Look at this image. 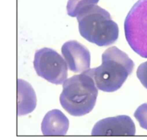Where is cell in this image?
<instances>
[{
  "instance_id": "1",
  "label": "cell",
  "mask_w": 147,
  "mask_h": 140,
  "mask_svg": "<svg viewBox=\"0 0 147 140\" xmlns=\"http://www.w3.org/2000/svg\"><path fill=\"white\" fill-rule=\"evenodd\" d=\"M133 61L115 46L107 48L102 55V64L87 71L93 78L97 88L113 92L119 89L132 73Z\"/></svg>"
},
{
  "instance_id": "2",
  "label": "cell",
  "mask_w": 147,
  "mask_h": 140,
  "mask_svg": "<svg viewBox=\"0 0 147 140\" xmlns=\"http://www.w3.org/2000/svg\"><path fill=\"white\" fill-rule=\"evenodd\" d=\"M98 92L93 78L86 71L64 81L63 91L60 95V103L70 115L83 116L94 108Z\"/></svg>"
},
{
  "instance_id": "3",
  "label": "cell",
  "mask_w": 147,
  "mask_h": 140,
  "mask_svg": "<svg viewBox=\"0 0 147 140\" xmlns=\"http://www.w3.org/2000/svg\"><path fill=\"white\" fill-rule=\"evenodd\" d=\"M80 35L98 46H107L115 43L119 35L117 24L110 13L97 5L89 6L76 17Z\"/></svg>"
},
{
  "instance_id": "4",
  "label": "cell",
  "mask_w": 147,
  "mask_h": 140,
  "mask_svg": "<svg viewBox=\"0 0 147 140\" xmlns=\"http://www.w3.org/2000/svg\"><path fill=\"white\" fill-rule=\"evenodd\" d=\"M126 39L132 50L147 58V0H138L124 22Z\"/></svg>"
},
{
  "instance_id": "5",
  "label": "cell",
  "mask_w": 147,
  "mask_h": 140,
  "mask_svg": "<svg viewBox=\"0 0 147 140\" xmlns=\"http://www.w3.org/2000/svg\"><path fill=\"white\" fill-rule=\"evenodd\" d=\"M33 66L38 76L51 83L61 84L67 79V64L64 58L52 48L44 47L37 50Z\"/></svg>"
},
{
  "instance_id": "6",
  "label": "cell",
  "mask_w": 147,
  "mask_h": 140,
  "mask_svg": "<svg viewBox=\"0 0 147 140\" xmlns=\"http://www.w3.org/2000/svg\"><path fill=\"white\" fill-rule=\"evenodd\" d=\"M135 134L134 123L127 115L100 120L94 125L91 131V135L95 136H132Z\"/></svg>"
},
{
  "instance_id": "7",
  "label": "cell",
  "mask_w": 147,
  "mask_h": 140,
  "mask_svg": "<svg viewBox=\"0 0 147 140\" xmlns=\"http://www.w3.org/2000/svg\"><path fill=\"white\" fill-rule=\"evenodd\" d=\"M69 70L74 73H83L90 69L91 56L88 50L76 40L63 44L61 49Z\"/></svg>"
},
{
  "instance_id": "8",
  "label": "cell",
  "mask_w": 147,
  "mask_h": 140,
  "mask_svg": "<svg viewBox=\"0 0 147 140\" xmlns=\"http://www.w3.org/2000/svg\"><path fill=\"white\" fill-rule=\"evenodd\" d=\"M69 128V120L59 109L48 112L41 122V131L44 135H64Z\"/></svg>"
},
{
  "instance_id": "9",
  "label": "cell",
  "mask_w": 147,
  "mask_h": 140,
  "mask_svg": "<svg viewBox=\"0 0 147 140\" xmlns=\"http://www.w3.org/2000/svg\"><path fill=\"white\" fill-rule=\"evenodd\" d=\"M17 115L32 112L36 107L35 92L31 85L22 79L17 80Z\"/></svg>"
},
{
  "instance_id": "10",
  "label": "cell",
  "mask_w": 147,
  "mask_h": 140,
  "mask_svg": "<svg viewBox=\"0 0 147 140\" xmlns=\"http://www.w3.org/2000/svg\"><path fill=\"white\" fill-rule=\"evenodd\" d=\"M99 0H68L67 4V11L68 16L75 17L87 7L96 5Z\"/></svg>"
},
{
  "instance_id": "11",
  "label": "cell",
  "mask_w": 147,
  "mask_h": 140,
  "mask_svg": "<svg viewBox=\"0 0 147 140\" xmlns=\"http://www.w3.org/2000/svg\"><path fill=\"white\" fill-rule=\"evenodd\" d=\"M138 120L140 126L147 130V103H144L139 106L134 114Z\"/></svg>"
},
{
  "instance_id": "12",
  "label": "cell",
  "mask_w": 147,
  "mask_h": 140,
  "mask_svg": "<svg viewBox=\"0 0 147 140\" xmlns=\"http://www.w3.org/2000/svg\"><path fill=\"white\" fill-rule=\"evenodd\" d=\"M137 76L143 86L147 89V61L141 63L137 70Z\"/></svg>"
}]
</instances>
